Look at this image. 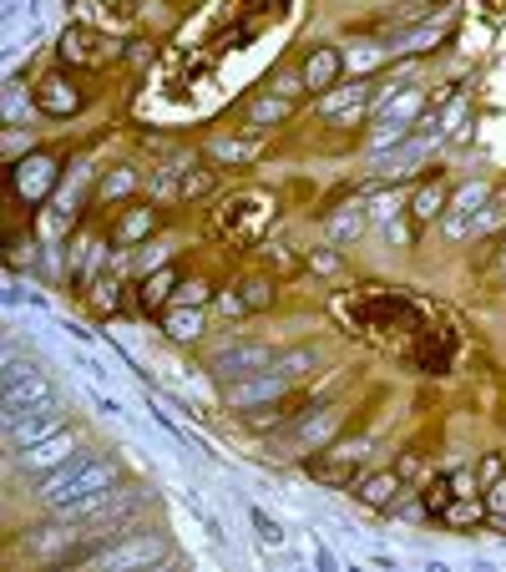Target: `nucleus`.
Segmentation results:
<instances>
[{
    "mask_svg": "<svg viewBox=\"0 0 506 572\" xmlns=\"http://www.w3.org/2000/svg\"><path fill=\"white\" fill-rule=\"evenodd\" d=\"M117 481H122V471H117L112 456L81 451L76 461H66V466H56V471H46V476L36 481V502H41L46 512H61V507L92 497V492H107V486H117Z\"/></svg>",
    "mask_w": 506,
    "mask_h": 572,
    "instance_id": "obj_1",
    "label": "nucleus"
},
{
    "mask_svg": "<svg viewBox=\"0 0 506 572\" xmlns=\"http://www.w3.org/2000/svg\"><path fill=\"white\" fill-rule=\"evenodd\" d=\"M46 400H56L51 380H46L31 360H11V365H6V426H11L16 416L36 411V405H46Z\"/></svg>",
    "mask_w": 506,
    "mask_h": 572,
    "instance_id": "obj_2",
    "label": "nucleus"
},
{
    "mask_svg": "<svg viewBox=\"0 0 506 572\" xmlns=\"http://www.w3.org/2000/svg\"><path fill=\"white\" fill-rule=\"evenodd\" d=\"M56 183H61V162H56L51 152H36V147H31L26 157L11 162V188H16V198L31 203V208L46 203Z\"/></svg>",
    "mask_w": 506,
    "mask_h": 572,
    "instance_id": "obj_3",
    "label": "nucleus"
},
{
    "mask_svg": "<svg viewBox=\"0 0 506 572\" xmlns=\"http://www.w3.org/2000/svg\"><path fill=\"white\" fill-rule=\"evenodd\" d=\"M208 370H213L223 385H233V380H248V375H259V370H274V350L259 345V340H238V345H223V350L208 360Z\"/></svg>",
    "mask_w": 506,
    "mask_h": 572,
    "instance_id": "obj_4",
    "label": "nucleus"
},
{
    "mask_svg": "<svg viewBox=\"0 0 506 572\" xmlns=\"http://www.w3.org/2000/svg\"><path fill=\"white\" fill-rule=\"evenodd\" d=\"M375 97H380L375 81L355 76V87H329V92H319V117L340 122V127H355V122L365 117V107H375Z\"/></svg>",
    "mask_w": 506,
    "mask_h": 572,
    "instance_id": "obj_5",
    "label": "nucleus"
},
{
    "mask_svg": "<svg viewBox=\"0 0 506 572\" xmlns=\"http://www.w3.org/2000/svg\"><path fill=\"white\" fill-rule=\"evenodd\" d=\"M81 451V436L76 431H56V436H46V441H36V446H26V451H16V466L26 471V476H46V471H56V466H66V461H76Z\"/></svg>",
    "mask_w": 506,
    "mask_h": 572,
    "instance_id": "obj_6",
    "label": "nucleus"
},
{
    "mask_svg": "<svg viewBox=\"0 0 506 572\" xmlns=\"http://www.w3.org/2000/svg\"><path fill=\"white\" fill-rule=\"evenodd\" d=\"M370 456V441L365 436H355V441H334V446H324V456L314 451V461H309V471L319 476V481H329V486H350L355 481V466Z\"/></svg>",
    "mask_w": 506,
    "mask_h": 572,
    "instance_id": "obj_7",
    "label": "nucleus"
},
{
    "mask_svg": "<svg viewBox=\"0 0 506 572\" xmlns=\"http://www.w3.org/2000/svg\"><path fill=\"white\" fill-rule=\"evenodd\" d=\"M284 390H289V380L279 370H259V375H248V380L223 385V400H228V411H259V405L284 400Z\"/></svg>",
    "mask_w": 506,
    "mask_h": 572,
    "instance_id": "obj_8",
    "label": "nucleus"
},
{
    "mask_svg": "<svg viewBox=\"0 0 506 572\" xmlns=\"http://www.w3.org/2000/svg\"><path fill=\"white\" fill-rule=\"evenodd\" d=\"M56 431H66L61 426V400H46V405H36V411H26L6 426V441H11V451H26V446H36Z\"/></svg>",
    "mask_w": 506,
    "mask_h": 572,
    "instance_id": "obj_9",
    "label": "nucleus"
},
{
    "mask_svg": "<svg viewBox=\"0 0 506 572\" xmlns=\"http://www.w3.org/2000/svg\"><path fill=\"white\" fill-rule=\"evenodd\" d=\"M76 537H81V532H76V522L56 512V522H46V527H31V532H26V547H31V557H41V562H71Z\"/></svg>",
    "mask_w": 506,
    "mask_h": 572,
    "instance_id": "obj_10",
    "label": "nucleus"
},
{
    "mask_svg": "<svg viewBox=\"0 0 506 572\" xmlns=\"http://www.w3.org/2000/svg\"><path fill=\"white\" fill-rule=\"evenodd\" d=\"M162 557H167V547L157 532H127V542L97 552L102 567H142V562H162Z\"/></svg>",
    "mask_w": 506,
    "mask_h": 572,
    "instance_id": "obj_11",
    "label": "nucleus"
},
{
    "mask_svg": "<svg viewBox=\"0 0 506 572\" xmlns=\"http://www.w3.org/2000/svg\"><path fill=\"white\" fill-rule=\"evenodd\" d=\"M365 228H370V208L355 198V203H340L329 218H324V238L334 243V249H355V243L365 238Z\"/></svg>",
    "mask_w": 506,
    "mask_h": 572,
    "instance_id": "obj_12",
    "label": "nucleus"
},
{
    "mask_svg": "<svg viewBox=\"0 0 506 572\" xmlns=\"http://www.w3.org/2000/svg\"><path fill=\"white\" fill-rule=\"evenodd\" d=\"M400 492H405V476L400 471H375L355 486V502L370 507V512H395L400 507Z\"/></svg>",
    "mask_w": 506,
    "mask_h": 572,
    "instance_id": "obj_13",
    "label": "nucleus"
},
{
    "mask_svg": "<svg viewBox=\"0 0 506 572\" xmlns=\"http://www.w3.org/2000/svg\"><path fill=\"white\" fill-rule=\"evenodd\" d=\"M36 107H41L46 117H76V112H81V92L71 87L66 76L51 71V76L36 81Z\"/></svg>",
    "mask_w": 506,
    "mask_h": 572,
    "instance_id": "obj_14",
    "label": "nucleus"
},
{
    "mask_svg": "<svg viewBox=\"0 0 506 572\" xmlns=\"http://www.w3.org/2000/svg\"><path fill=\"white\" fill-rule=\"evenodd\" d=\"M340 76H345V51L340 46H314L304 56V81L314 92H329V87H340Z\"/></svg>",
    "mask_w": 506,
    "mask_h": 572,
    "instance_id": "obj_15",
    "label": "nucleus"
},
{
    "mask_svg": "<svg viewBox=\"0 0 506 572\" xmlns=\"http://www.w3.org/2000/svg\"><path fill=\"white\" fill-rule=\"evenodd\" d=\"M289 112H294V102H289V97H279V92H264V97H253V102H248L243 122H248L253 132H269V127L289 122Z\"/></svg>",
    "mask_w": 506,
    "mask_h": 572,
    "instance_id": "obj_16",
    "label": "nucleus"
},
{
    "mask_svg": "<svg viewBox=\"0 0 506 572\" xmlns=\"http://www.w3.org/2000/svg\"><path fill=\"white\" fill-rule=\"evenodd\" d=\"M162 335L173 340V345H193L198 335H203V309H193V304H173L162 314Z\"/></svg>",
    "mask_w": 506,
    "mask_h": 572,
    "instance_id": "obj_17",
    "label": "nucleus"
},
{
    "mask_svg": "<svg viewBox=\"0 0 506 572\" xmlns=\"http://www.w3.org/2000/svg\"><path fill=\"white\" fill-rule=\"evenodd\" d=\"M334 431H340V411H319V416H304L299 421V431H294V446L299 451H324L329 441H334Z\"/></svg>",
    "mask_w": 506,
    "mask_h": 572,
    "instance_id": "obj_18",
    "label": "nucleus"
},
{
    "mask_svg": "<svg viewBox=\"0 0 506 572\" xmlns=\"http://www.w3.org/2000/svg\"><path fill=\"white\" fill-rule=\"evenodd\" d=\"M441 36H446V16H441V21L431 16V21H420L415 31H405V36H400L390 51H395V56H426V51H431Z\"/></svg>",
    "mask_w": 506,
    "mask_h": 572,
    "instance_id": "obj_19",
    "label": "nucleus"
},
{
    "mask_svg": "<svg viewBox=\"0 0 506 572\" xmlns=\"http://www.w3.org/2000/svg\"><path fill=\"white\" fill-rule=\"evenodd\" d=\"M446 208H451V193H446L441 183L415 188V198H410V218H415V223H441Z\"/></svg>",
    "mask_w": 506,
    "mask_h": 572,
    "instance_id": "obj_20",
    "label": "nucleus"
},
{
    "mask_svg": "<svg viewBox=\"0 0 506 572\" xmlns=\"http://www.w3.org/2000/svg\"><path fill=\"white\" fill-rule=\"evenodd\" d=\"M173 289H178V269H173V264L142 274V304H147V309H162L167 299H173Z\"/></svg>",
    "mask_w": 506,
    "mask_h": 572,
    "instance_id": "obj_21",
    "label": "nucleus"
},
{
    "mask_svg": "<svg viewBox=\"0 0 506 572\" xmlns=\"http://www.w3.org/2000/svg\"><path fill=\"white\" fill-rule=\"evenodd\" d=\"M208 157L213 162H233V168H248L259 157V142H243V137H213L208 142Z\"/></svg>",
    "mask_w": 506,
    "mask_h": 572,
    "instance_id": "obj_22",
    "label": "nucleus"
},
{
    "mask_svg": "<svg viewBox=\"0 0 506 572\" xmlns=\"http://www.w3.org/2000/svg\"><path fill=\"white\" fill-rule=\"evenodd\" d=\"M157 233V213L152 208H132L122 223H117V243L122 249H132V243H142V238H152Z\"/></svg>",
    "mask_w": 506,
    "mask_h": 572,
    "instance_id": "obj_23",
    "label": "nucleus"
},
{
    "mask_svg": "<svg viewBox=\"0 0 506 572\" xmlns=\"http://www.w3.org/2000/svg\"><path fill=\"white\" fill-rule=\"evenodd\" d=\"M385 61H390V46H375V41H360V46L345 51V71H355V76H370V71H380Z\"/></svg>",
    "mask_w": 506,
    "mask_h": 572,
    "instance_id": "obj_24",
    "label": "nucleus"
},
{
    "mask_svg": "<svg viewBox=\"0 0 506 572\" xmlns=\"http://www.w3.org/2000/svg\"><path fill=\"white\" fill-rule=\"evenodd\" d=\"M137 168H112V173H102V183H97V198L102 203H122V198H132L137 193Z\"/></svg>",
    "mask_w": 506,
    "mask_h": 572,
    "instance_id": "obj_25",
    "label": "nucleus"
},
{
    "mask_svg": "<svg viewBox=\"0 0 506 572\" xmlns=\"http://www.w3.org/2000/svg\"><path fill=\"white\" fill-rule=\"evenodd\" d=\"M314 365H319V350H314V345H299V350L274 355V370H279L284 380H304V375H314Z\"/></svg>",
    "mask_w": 506,
    "mask_h": 572,
    "instance_id": "obj_26",
    "label": "nucleus"
},
{
    "mask_svg": "<svg viewBox=\"0 0 506 572\" xmlns=\"http://www.w3.org/2000/svg\"><path fill=\"white\" fill-rule=\"evenodd\" d=\"M405 208H410V203H405L400 193H375V198H370V223L385 233V228H395V223H400V213H405Z\"/></svg>",
    "mask_w": 506,
    "mask_h": 572,
    "instance_id": "obj_27",
    "label": "nucleus"
},
{
    "mask_svg": "<svg viewBox=\"0 0 506 572\" xmlns=\"http://www.w3.org/2000/svg\"><path fill=\"white\" fill-rule=\"evenodd\" d=\"M481 517H486V497H456V502L441 512L446 527H476Z\"/></svg>",
    "mask_w": 506,
    "mask_h": 572,
    "instance_id": "obj_28",
    "label": "nucleus"
},
{
    "mask_svg": "<svg viewBox=\"0 0 506 572\" xmlns=\"http://www.w3.org/2000/svg\"><path fill=\"white\" fill-rule=\"evenodd\" d=\"M486 203H491V188H486V183H461V188L451 193V213H466V218H476Z\"/></svg>",
    "mask_w": 506,
    "mask_h": 572,
    "instance_id": "obj_29",
    "label": "nucleus"
},
{
    "mask_svg": "<svg viewBox=\"0 0 506 572\" xmlns=\"http://www.w3.org/2000/svg\"><path fill=\"white\" fill-rule=\"evenodd\" d=\"M0 117H6V127H21V122L31 117V102H26L21 81H11V87H6V107H0Z\"/></svg>",
    "mask_w": 506,
    "mask_h": 572,
    "instance_id": "obj_30",
    "label": "nucleus"
},
{
    "mask_svg": "<svg viewBox=\"0 0 506 572\" xmlns=\"http://www.w3.org/2000/svg\"><path fill=\"white\" fill-rule=\"evenodd\" d=\"M243 304H248V314H259V309H269L274 304V284L269 279H243Z\"/></svg>",
    "mask_w": 506,
    "mask_h": 572,
    "instance_id": "obj_31",
    "label": "nucleus"
},
{
    "mask_svg": "<svg viewBox=\"0 0 506 572\" xmlns=\"http://www.w3.org/2000/svg\"><path fill=\"white\" fill-rule=\"evenodd\" d=\"M208 299H218V289H213L208 279H183V284H178V304H193V309H203Z\"/></svg>",
    "mask_w": 506,
    "mask_h": 572,
    "instance_id": "obj_32",
    "label": "nucleus"
},
{
    "mask_svg": "<svg viewBox=\"0 0 506 572\" xmlns=\"http://www.w3.org/2000/svg\"><path fill=\"white\" fill-rule=\"evenodd\" d=\"M178 193H183V198H203V193H213V173H208V168H188L183 183H178Z\"/></svg>",
    "mask_w": 506,
    "mask_h": 572,
    "instance_id": "obj_33",
    "label": "nucleus"
},
{
    "mask_svg": "<svg viewBox=\"0 0 506 572\" xmlns=\"http://www.w3.org/2000/svg\"><path fill=\"white\" fill-rule=\"evenodd\" d=\"M446 481H451V492H456V497H481V481H476V466H456V471H451Z\"/></svg>",
    "mask_w": 506,
    "mask_h": 572,
    "instance_id": "obj_34",
    "label": "nucleus"
},
{
    "mask_svg": "<svg viewBox=\"0 0 506 572\" xmlns=\"http://www.w3.org/2000/svg\"><path fill=\"white\" fill-rule=\"evenodd\" d=\"M501 471H506L501 451H486V456L476 461V481H481V492H486V486H496V481H501Z\"/></svg>",
    "mask_w": 506,
    "mask_h": 572,
    "instance_id": "obj_35",
    "label": "nucleus"
},
{
    "mask_svg": "<svg viewBox=\"0 0 506 572\" xmlns=\"http://www.w3.org/2000/svg\"><path fill=\"white\" fill-rule=\"evenodd\" d=\"M451 502H456L451 481H431V492H426V512H431V517H441V512H446Z\"/></svg>",
    "mask_w": 506,
    "mask_h": 572,
    "instance_id": "obj_36",
    "label": "nucleus"
},
{
    "mask_svg": "<svg viewBox=\"0 0 506 572\" xmlns=\"http://www.w3.org/2000/svg\"><path fill=\"white\" fill-rule=\"evenodd\" d=\"M304 87H309V81H304V71H299V76H294V71H279V76L269 81V92H279V97H289V102H294Z\"/></svg>",
    "mask_w": 506,
    "mask_h": 572,
    "instance_id": "obj_37",
    "label": "nucleus"
},
{
    "mask_svg": "<svg viewBox=\"0 0 506 572\" xmlns=\"http://www.w3.org/2000/svg\"><path fill=\"white\" fill-rule=\"evenodd\" d=\"M309 269H314V274H340L345 259L334 254V249H314V254H309Z\"/></svg>",
    "mask_w": 506,
    "mask_h": 572,
    "instance_id": "obj_38",
    "label": "nucleus"
},
{
    "mask_svg": "<svg viewBox=\"0 0 506 572\" xmlns=\"http://www.w3.org/2000/svg\"><path fill=\"white\" fill-rule=\"evenodd\" d=\"M218 314H223V319H243V314H248L243 294H238V289H223V294H218Z\"/></svg>",
    "mask_w": 506,
    "mask_h": 572,
    "instance_id": "obj_39",
    "label": "nucleus"
},
{
    "mask_svg": "<svg viewBox=\"0 0 506 572\" xmlns=\"http://www.w3.org/2000/svg\"><path fill=\"white\" fill-rule=\"evenodd\" d=\"M501 218H506V203H501V198H496V203H486V208H481V213H476V233H491V228H496V223H501Z\"/></svg>",
    "mask_w": 506,
    "mask_h": 572,
    "instance_id": "obj_40",
    "label": "nucleus"
},
{
    "mask_svg": "<svg viewBox=\"0 0 506 572\" xmlns=\"http://www.w3.org/2000/svg\"><path fill=\"white\" fill-rule=\"evenodd\" d=\"M253 527H259V537H264L269 547H279V542H284V527H279V522H269L259 507H253Z\"/></svg>",
    "mask_w": 506,
    "mask_h": 572,
    "instance_id": "obj_41",
    "label": "nucleus"
},
{
    "mask_svg": "<svg viewBox=\"0 0 506 572\" xmlns=\"http://www.w3.org/2000/svg\"><path fill=\"white\" fill-rule=\"evenodd\" d=\"M117 299H122V294H117V279H102V284H97V294H92V304H97V309H117Z\"/></svg>",
    "mask_w": 506,
    "mask_h": 572,
    "instance_id": "obj_42",
    "label": "nucleus"
},
{
    "mask_svg": "<svg viewBox=\"0 0 506 572\" xmlns=\"http://www.w3.org/2000/svg\"><path fill=\"white\" fill-rule=\"evenodd\" d=\"M486 512H491V517H506V481L486 486Z\"/></svg>",
    "mask_w": 506,
    "mask_h": 572,
    "instance_id": "obj_43",
    "label": "nucleus"
},
{
    "mask_svg": "<svg viewBox=\"0 0 506 572\" xmlns=\"http://www.w3.org/2000/svg\"><path fill=\"white\" fill-rule=\"evenodd\" d=\"M162 264H167V254H157V249H152V254H137V269H142V274H152V269H162Z\"/></svg>",
    "mask_w": 506,
    "mask_h": 572,
    "instance_id": "obj_44",
    "label": "nucleus"
},
{
    "mask_svg": "<svg viewBox=\"0 0 506 572\" xmlns=\"http://www.w3.org/2000/svg\"><path fill=\"white\" fill-rule=\"evenodd\" d=\"M400 476H420V456H415V451L400 461Z\"/></svg>",
    "mask_w": 506,
    "mask_h": 572,
    "instance_id": "obj_45",
    "label": "nucleus"
}]
</instances>
